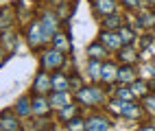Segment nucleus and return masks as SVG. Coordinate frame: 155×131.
Here are the masks:
<instances>
[{
    "label": "nucleus",
    "instance_id": "f257e3e1",
    "mask_svg": "<svg viewBox=\"0 0 155 131\" xmlns=\"http://www.w3.org/2000/svg\"><path fill=\"white\" fill-rule=\"evenodd\" d=\"M26 39H28V46L37 50V48H44V46H46V42H48L50 37L46 35L42 22H33V24L26 28Z\"/></svg>",
    "mask_w": 155,
    "mask_h": 131
},
{
    "label": "nucleus",
    "instance_id": "f03ea898",
    "mask_svg": "<svg viewBox=\"0 0 155 131\" xmlns=\"http://www.w3.org/2000/svg\"><path fill=\"white\" fill-rule=\"evenodd\" d=\"M66 64V55L57 48H50V50H44L42 55V70H59L61 66Z\"/></svg>",
    "mask_w": 155,
    "mask_h": 131
},
{
    "label": "nucleus",
    "instance_id": "7ed1b4c3",
    "mask_svg": "<svg viewBox=\"0 0 155 131\" xmlns=\"http://www.w3.org/2000/svg\"><path fill=\"white\" fill-rule=\"evenodd\" d=\"M74 98L83 105H98L103 100V90L98 87H81L74 92Z\"/></svg>",
    "mask_w": 155,
    "mask_h": 131
},
{
    "label": "nucleus",
    "instance_id": "20e7f679",
    "mask_svg": "<svg viewBox=\"0 0 155 131\" xmlns=\"http://www.w3.org/2000/svg\"><path fill=\"white\" fill-rule=\"evenodd\" d=\"M53 90V77L48 74V70H39L35 81H33V92L35 96H44Z\"/></svg>",
    "mask_w": 155,
    "mask_h": 131
},
{
    "label": "nucleus",
    "instance_id": "39448f33",
    "mask_svg": "<svg viewBox=\"0 0 155 131\" xmlns=\"http://www.w3.org/2000/svg\"><path fill=\"white\" fill-rule=\"evenodd\" d=\"M98 42L107 50H120L122 48V39H120L118 31H103L101 37H98Z\"/></svg>",
    "mask_w": 155,
    "mask_h": 131
},
{
    "label": "nucleus",
    "instance_id": "423d86ee",
    "mask_svg": "<svg viewBox=\"0 0 155 131\" xmlns=\"http://www.w3.org/2000/svg\"><path fill=\"white\" fill-rule=\"evenodd\" d=\"M0 127H2V131H20V120L13 114V109L0 112Z\"/></svg>",
    "mask_w": 155,
    "mask_h": 131
},
{
    "label": "nucleus",
    "instance_id": "0eeeda50",
    "mask_svg": "<svg viewBox=\"0 0 155 131\" xmlns=\"http://www.w3.org/2000/svg\"><path fill=\"white\" fill-rule=\"evenodd\" d=\"M122 26V18L118 13H109L101 20V28L103 31H118V28Z\"/></svg>",
    "mask_w": 155,
    "mask_h": 131
},
{
    "label": "nucleus",
    "instance_id": "6e6552de",
    "mask_svg": "<svg viewBox=\"0 0 155 131\" xmlns=\"http://www.w3.org/2000/svg\"><path fill=\"white\" fill-rule=\"evenodd\" d=\"M31 103H33V114H37V116H46L50 109H53L50 107V100L44 98V96H33Z\"/></svg>",
    "mask_w": 155,
    "mask_h": 131
},
{
    "label": "nucleus",
    "instance_id": "1a4fd4ad",
    "mask_svg": "<svg viewBox=\"0 0 155 131\" xmlns=\"http://www.w3.org/2000/svg\"><path fill=\"white\" fill-rule=\"evenodd\" d=\"M50 77H53V92H68V90H70V79H68V74L55 72V74H50Z\"/></svg>",
    "mask_w": 155,
    "mask_h": 131
},
{
    "label": "nucleus",
    "instance_id": "9d476101",
    "mask_svg": "<svg viewBox=\"0 0 155 131\" xmlns=\"http://www.w3.org/2000/svg\"><path fill=\"white\" fill-rule=\"evenodd\" d=\"M48 100H50V107L53 109H64V107L70 105V94L68 92H53Z\"/></svg>",
    "mask_w": 155,
    "mask_h": 131
},
{
    "label": "nucleus",
    "instance_id": "9b49d317",
    "mask_svg": "<svg viewBox=\"0 0 155 131\" xmlns=\"http://www.w3.org/2000/svg\"><path fill=\"white\" fill-rule=\"evenodd\" d=\"M118 59H120L122 64L131 66V64H136V61H138V53L131 48V44H125V46L118 50Z\"/></svg>",
    "mask_w": 155,
    "mask_h": 131
},
{
    "label": "nucleus",
    "instance_id": "f8f14e48",
    "mask_svg": "<svg viewBox=\"0 0 155 131\" xmlns=\"http://www.w3.org/2000/svg\"><path fill=\"white\" fill-rule=\"evenodd\" d=\"M94 11L101 15L116 13V0H94Z\"/></svg>",
    "mask_w": 155,
    "mask_h": 131
},
{
    "label": "nucleus",
    "instance_id": "ddd939ff",
    "mask_svg": "<svg viewBox=\"0 0 155 131\" xmlns=\"http://www.w3.org/2000/svg\"><path fill=\"white\" fill-rule=\"evenodd\" d=\"M116 77H118V66L116 64H103V70H101V81L103 83L116 81Z\"/></svg>",
    "mask_w": 155,
    "mask_h": 131
},
{
    "label": "nucleus",
    "instance_id": "4468645a",
    "mask_svg": "<svg viewBox=\"0 0 155 131\" xmlns=\"http://www.w3.org/2000/svg\"><path fill=\"white\" fill-rule=\"evenodd\" d=\"M87 57L90 59H96V61H103V59L107 57V48L103 46L101 42H94L87 46Z\"/></svg>",
    "mask_w": 155,
    "mask_h": 131
},
{
    "label": "nucleus",
    "instance_id": "2eb2a0df",
    "mask_svg": "<svg viewBox=\"0 0 155 131\" xmlns=\"http://www.w3.org/2000/svg\"><path fill=\"white\" fill-rule=\"evenodd\" d=\"M116 81L118 83H133L136 81V70H133L131 66H120L118 68V77H116Z\"/></svg>",
    "mask_w": 155,
    "mask_h": 131
},
{
    "label": "nucleus",
    "instance_id": "dca6fc26",
    "mask_svg": "<svg viewBox=\"0 0 155 131\" xmlns=\"http://www.w3.org/2000/svg\"><path fill=\"white\" fill-rule=\"evenodd\" d=\"M15 114L18 116H22V118H26V116H31L33 114V103H31V98L28 96H22L15 103Z\"/></svg>",
    "mask_w": 155,
    "mask_h": 131
},
{
    "label": "nucleus",
    "instance_id": "f3484780",
    "mask_svg": "<svg viewBox=\"0 0 155 131\" xmlns=\"http://www.w3.org/2000/svg\"><path fill=\"white\" fill-rule=\"evenodd\" d=\"M109 120L103 118V116H92L87 120V129H94V131H109Z\"/></svg>",
    "mask_w": 155,
    "mask_h": 131
},
{
    "label": "nucleus",
    "instance_id": "a211bd4d",
    "mask_svg": "<svg viewBox=\"0 0 155 131\" xmlns=\"http://www.w3.org/2000/svg\"><path fill=\"white\" fill-rule=\"evenodd\" d=\"M42 26H44L46 35L53 39V35L57 33V20H55V15H53V13H46V15L42 18Z\"/></svg>",
    "mask_w": 155,
    "mask_h": 131
},
{
    "label": "nucleus",
    "instance_id": "6ab92c4d",
    "mask_svg": "<svg viewBox=\"0 0 155 131\" xmlns=\"http://www.w3.org/2000/svg\"><path fill=\"white\" fill-rule=\"evenodd\" d=\"M53 46L57 48V50H61V53H68L70 50V39H68V35H64V33H55L53 35Z\"/></svg>",
    "mask_w": 155,
    "mask_h": 131
},
{
    "label": "nucleus",
    "instance_id": "aec40b11",
    "mask_svg": "<svg viewBox=\"0 0 155 131\" xmlns=\"http://www.w3.org/2000/svg\"><path fill=\"white\" fill-rule=\"evenodd\" d=\"M13 22V11L11 7H0V31L2 28H9Z\"/></svg>",
    "mask_w": 155,
    "mask_h": 131
},
{
    "label": "nucleus",
    "instance_id": "412c9836",
    "mask_svg": "<svg viewBox=\"0 0 155 131\" xmlns=\"http://www.w3.org/2000/svg\"><path fill=\"white\" fill-rule=\"evenodd\" d=\"M122 116L125 118H140L142 116V107L140 105H136V103H125V112H122Z\"/></svg>",
    "mask_w": 155,
    "mask_h": 131
},
{
    "label": "nucleus",
    "instance_id": "4be33fe9",
    "mask_svg": "<svg viewBox=\"0 0 155 131\" xmlns=\"http://www.w3.org/2000/svg\"><path fill=\"white\" fill-rule=\"evenodd\" d=\"M131 92L136 94V96H147V94H149V85H147V81L136 79V81L131 83Z\"/></svg>",
    "mask_w": 155,
    "mask_h": 131
},
{
    "label": "nucleus",
    "instance_id": "5701e85b",
    "mask_svg": "<svg viewBox=\"0 0 155 131\" xmlns=\"http://www.w3.org/2000/svg\"><path fill=\"white\" fill-rule=\"evenodd\" d=\"M87 129V120H81V118H72L66 123V131H85Z\"/></svg>",
    "mask_w": 155,
    "mask_h": 131
},
{
    "label": "nucleus",
    "instance_id": "b1692460",
    "mask_svg": "<svg viewBox=\"0 0 155 131\" xmlns=\"http://www.w3.org/2000/svg\"><path fill=\"white\" fill-rule=\"evenodd\" d=\"M101 70H103V64L96 61V59H90V66H87V72L94 81H101Z\"/></svg>",
    "mask_w": 155,
    "mask_h": 131
},
{
    "label": "nucleus",
    "instance_id": "393cba45",
    "mask_svg": "<svg viewBox=\"0 0 155 131\" xmlns=\"http://www.w3.org/2000/svg\"><path fill=\"white\" fill-rule=\"evenodd\" d=\"M118 35H120V39H122V46H125V44H131L133 39H136V33H133V28H129V26H120V28H118Z\"/></svg>",
    "mask_w": 155,
    "mask_h": 131
},
{
    "label": "nucleus",
    "instance_id": "a878e982",
    "mask_svg": "<svg viewBox=\"0 0 155 131\" xmlns=\"http://www.w3.org/2000/svg\"><path fill=\"white\" fill-rule=\"evenodd\" d=\"M0 42L5 44V50L9 53V50H13V48H15V35H13V33H9V31H5L2 35H0Z\"/></svg>",
    "mask_w": 155,
    "mask_h": 131
},
{
    "label": "nucleus",
    "instance_id": "bb28decb",
    "mask_svg": "<svg viewBox=\"0 0 155 131\" xmlns=\"http://www.w3.org/2000/svg\"><path fill=\"white\" fill-rule=\"evenodd\" d=\"M74 114H77V105H72V103H70L68 107H64V109H59V118L66 120V123L74 118Z\"/></svg>",
    "mask_w": 155,
    "mask_h": 131
},
{
    "label": "nucleus",
    "instance_id": "cd10ccee",
    "mask_svg": "<svg viewBox=\"0 0 155 131\" xmlns=\"http://www.w3.org/2000/svg\"><path fill=\"white\" fill-rule=\"evenodd\" d=\"M116 96H118L120 100H127V103H131V100L136 98V94L131 92V87H118V90H116Z\"/></svg>",
    "mask_w": 155,
    "mask_h": 131
},
{
    "label": "nucleus",
    "instance_id": "c85d7f7f",
    "mask_svg": "<svg viewBox=\"0 0 155 131\" xmlns=\"http://www.w3.org/2000/svg\"><path fill=\"white\" fill-rule=\"evenodd\" d=\"M144 107H147V112H153L155 114V96H151V94L144 96Z\"/></svg>",
    "mask_w": 155,
    "mask_h": 131
},
{
    "label": "nucleus",
    "instance_id": "c756f323",
    "mask_svg": "<svg viewBox=\"0 0 155 131\" xmlns=\"http://www.w3.org/2000/svg\"><path fill=\"white\" fill-rule=\"evenodd\" d=\"M122 2H125L129 9H133V7H138V5H140V0H122Z\"/></svg>",
    "mask_w": 155,
    "mask_h": 131
},
{
    "label": "nucleus",
    "instance_id": "7c9ffc66",
    "mask_svg": "<svg viewBox=\"0 0 155 131\" xmlns=\"http://www.w3.org/2000/svg\"><path fill=\"white\" fill-rule=\"evenodd\" d=\"M5 61H7V50H5L2 46H0V66H2Z\"/></svg>",
    "mask_w": 155,
    "mask_h": 131
},
{
    "label": "nucleus",
    "instance_id": "2f4dec72",
    "mask_svg": "<svg viewBox=\"0 0 155 131\" xmlns=\"http://www.w3.org/2000/svg\"><path fill=\"white\" fill-rule=\"evenodd\" d=\"M147 74H149V77H153V79H155V64H153V66H149V68H147Z\"/></svg>",
    "mask_w": 155,
    "mask_h": 131
},
{
    "label": "nucleus",
    "instance_id": "473e14b6",
    "mask_svg": "<svg viewBox=\"0 0 155 131\" xmlns=\"http://www.w3.org/2000/svg\"><path fill=\"white\" fill-rule=\"evenodd\" d=\"M50 5H53V7H59V5H64V0H50Z\"/></svg>",
    "mask_w": 155,
    "mask_h": 131
},
{
    "label": "nucleus",
    "instance_id": "72a5a7b5",
    "mask_svg": "<svg viewBox=\"0 0 155 131\" xmlns=\"http://www.w3.org/2000/svg\"><path fill=\"white\" fill-rule=\"evenodd\" d=\"M138 131H155V127H142V129H138Z\"/></svg>",
    "mask_w": 155,
    "mask_h": 131
},
{
    "label": "nucleus",
    "instance_id": "f704fd0d",
    "mask_svg": "<svg viewBox=\"0 0 155 131\" xmlns=\"http://www.w3.org/2000/svg\"><path fill=\"white\" fill-rule=\"evenodd\" d=\"M144 2H147L149 7H153V5H155V0H144Z\"/></svg>",
    "mask_w": 155,
    "mask_h": 131
},
{
    "label": "nucleus",
    "instance_id": "c9c22d12",
    "mask_svg": "<svg viewBox=\"0 0 155 131\" xmlns=\"http://www.w3.org/2000/svg\"><path fill=\"white\" fill-rule=\"evenodd\" d=\"M85 131H94V129H85Z\"/></svg>",
    "mask_w": 155,
    "mask_h": 131
},
{
    "label": "nucleus",
    "instance_id": "e433bc0d",
    "mask_svg": "<svg viewBox=\"0 0 155 131\" xmlns=\"http://www.w3.org/2000/svg\"><path fill=\"white\" fill-rule=\"evenodd\" d=\"M153 33H155V26H153Z\"/></svg>",
    "mask_w": 155,
    "mask_h": 131
},
{
    "label": "nucleus",
    "instance_id": "4c0bfd02",
    "mask_svg": "<svg viewBox=\"0 0 155 131\" xmlns=\"http://www.w3.org/2000/svg\"><path fill=\"white\" fill-rule=\"evenodd\" d=\"M0 131H2V127H0Z\"/></svg>",
    "mask_w": 155,
    "mask_h": 131
}]
</instances>
